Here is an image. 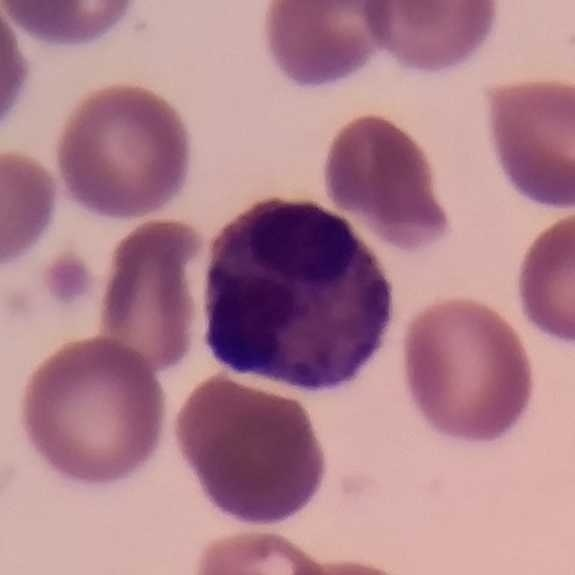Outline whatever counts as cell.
<instances>
[{"label": "cell", "instance_id": "1", "mask_svg": "<svg viewBox=\"0 0 575 575\" xmlns=\"http://www.w3.org/2000/svg\"><path fill=\"white\" fill-rule=\"evenodd\" d=\"M207 344L236 372L317 390L352 380L381 345L391 289L344 218L268 199L213 240Z\"/></svg>", "mask_w": 575, "mask_h": 575}, {"label": "cell", "instance_id": "2", "mask_svg": "<svg viewBox=\"0 0 575 575\" xmlns=\"http://www.w3.org/2000/svg\"><path fill=\"white\" fill-rule=\"evenodd\" d=\"M153 370L113 339L62 347L27 385L23 416L29 439L69 478L104 483L126 477L159 442L164 396Z\"/></svg>", "mask_w": 575, "mask_h": 575}, {"label": "cell", "instance_id": "3", "mask_svg": "<svg viewBox=\"0 0 575 575\" xmlns=\"http://www.w3.org/2000/svg\"><path fill=\"white\" fill-rule=\"evenodd\" d=\"M176 435L209 499L245 522L294 515L323 476L321 447L302 405L223 373L192 392L178 414Z\"/></svg>", "mask_w": 575, "mask_h": 575}, {"label": "cell", "instance_id": "4", "mask_svg": "<svg viewBox=\"0 0 575 575\" xmlns=\"http://www.w3.org/2000/svg\"><path fill=\"white\" fill-rule=\"evenodd\" d=\"M405 365L418 408L453 437L499 438L531 396L530 364L518 335L498 313L469 300L436 304L413 320Z\"/></svg>", "mask_w": 575, "mask_h": 575}, {"label": "cell", "instance_id": "5", "mask_svg": "<svg viewBox=\"0 0 575 575\" xmlns=\"http://www.w3.org/2000/svg\"><path fill=\"white\" fill-rule=\"evenodd\" d=\"M189 141L176 110L132 85L94 91L69 116L58 165L70 196L101 215L131 218L153 212L180 191Z\"/></svg>", "mask_w": 575, "mask_h": 575}, {"label": "cell", "instance_id": "6", "mask_svg": "<svg viewBox=\"0 0 575 575\" xmlns=\"http://www.w3.org/2000/svg\"><path fill=\"white\" fill-rule=\"evenodd\" d=\"M326 183L338 207L396 247L420 248L447 231L423 151L386 119L361 117L339 132Z\"/></svg>", "mask_w": 575, "mask_h": 575}, {"label": "cell", "instance_id": "7", "mask_svg": "<svg viewBox=\"0 0 575 575\" xmlns=\"http://www.w3.org/2000/svg\"><path fill=\"white\" fill-rule=\"evenodd\" d=\"M201 239L190 226L157 220L136 228L115 251L101 332L154 370L177 364L190 346L192 300L186 269Z\"/></svg>", "mask_w": 575, "mask_h": 575}, {"label": "cell", "instance_id": "8", "mask_svg": "<svg viewBox=\"0 0 575 575\" xmlns=\"http://www.w3.org/2000/svg\"><path fill=\"white\" fill-rule=\"evenodd\" d=\"M493 138L515 188L542 204L575 200V91L559 82H529L490 91Z\"/></svg>", "mask_w": 575, "mask_h": 575}, {"label": "cell", "instance_id": "9", "mask_svg": "<svg viewBox=\"0 0 575 575\" xmlns=\"http://www.w3.org/2000/svg\"><path fill=\"white\" fill-rule=\"evenodd\" d=\"M268 42L286 76L299 84H323L361 68L376 50L366 1H274L267 17Z\"/></svg>", "mask_w": 575, "mask_h": 575}, {"label": "cell", "instance_id": "10", "mask_svg": "<svg viewBox=\"0 0 575 575\" xmlns=\"http://www.w3.org/2000/svg\"><path fill=\"white\" fill-rule=\"evenodd\" d=\"M493 1H366L377 47L402 64L424 70L453 66L487 37Z\"/></svg>", "mask_w": 575, "mask_h": 575}, {"label": "cell", "instance_id": "11", "mask_svg": "<svg viewBox=\"0 0 575 575\" xmlns=\"http://www.w3.org/2000/svg\"><path fill=\"white\" fill-rule=\"evenodd\" d=\"M574 218L550 227L534 242L522 269L521 294L529 319L548 334L574 337Z\"/></svg>", "mask_w": 575, "mask_h": 575}, {"label": "cell", "instance_id": "12", "mask_svg": "<svg viewBox=\"0 0 575 575\" xmlns=\"http://www.w3.org/2000/svg\"><path fill=\"white\" fill-rule=\"evenodd\" d=\"M11 18L31 34L71 42L95 37L113 25L127 2L3 1Z\"/></svg>", "mask_w": 575, "mask_h": 575}]
</instances>
